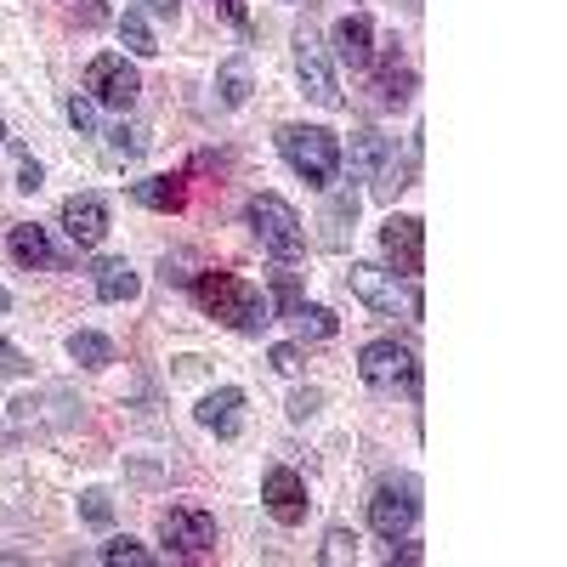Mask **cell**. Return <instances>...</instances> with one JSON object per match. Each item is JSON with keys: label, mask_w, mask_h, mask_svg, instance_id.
<instances>
[{"label": "cell", "mask_w": 567, "mask_h": 567, "mask_svg": "<svg viewBox=\"0 0 567 567\" xmlns=\"http://www.w3.org/2000/svg\"><path fill=\"white\" fill-rule=\"evenodd\" d=\"M194 301L216 323L239 329V336H261V329L272 323V301L256 290L250 278H239V272H199L194 278Z\"/></svg>", "instance_id": "6da1fadb"}, {"label": "cell", "mask_w": 567, "mask_h": 567, "mask_svg": "<svg viewBox=\"0 0 567 567\" xmlns=\"http://www.w3.org/2000/svg\"><path fill=\"white\" fill-rule=\"evenodd\" d=\"M278 154L307 187H329L341 176V142H336V131H323V125H284L278 131Z\"/></svg>", "instance_id": "7a4b0ae2"}, {"label": "cell", "mask_w": 567, "mask_h": 567, "mask_svg": "<svg viewBox=\"0 0 567 567\" xmlns=\"http://www.w3.org/2000/svg\"><path fill=\"white\" fill-rule=\"evenodd\" d=\"M347 290H352L369 312H381V318H420V312H425L420 284L403 278V272H386V267H363V261H352Z\"/></svg>", "instance_id": "3957f363"}, {"label": "cell", "mask_w": 567, "mask_h": 567, "mask_svg": "<svg viewBox=\"0 0 567 567\" xmlns=\"http://www.w3.org/2000/svg\"><path fill=\"white\" fill-rule=\"evenodd\" d=\"M245 221L256 227V239H261V250H267L272 261H296V256L307 250V227H301V216H296L290 199L256 194V199L245 205Z\"/></svg>", "instance_id": "277c9868"}, {"label": "cell", "mask_w": 567, "mask_h": 567, "mask_svg": "<svg viewBox=\"0 0 567 567\" xmlns=\"http://www.w3.org/2000/svg\"><path fill=\"white\" fill-rule=\"evenodd\" d=\"M420 516V483L414 477H386L369 499V528L381 539H403Z\"/></svg>", "instance_id": "5b68a950"}, {"label": "cell", "mask_w": 567, "mask_h": 567, "mask_svg": "<svg viewBox=\"0 0 567 567\" xmlns=\"http://www.w3.org/2000/svg\"><path fill=\"white\" fill-rule=\"evenodd\" d=\"M358 374L369 386H381V392H392V386L420 392V363H414V352L403 341H369L363 358H358Z\"/></svg>", "instance_id": "8992f818"}, {"label": "cell", "mask_w": 567, "mask_h": 567, "mask_svg": "<svg viewBox=\"0 0 567 567\" xmlns=\"http://www.w3.org/2000/svg\"><path fill=\"white\" fill-rule=\"evenodd\" d=\"M85 91H91V103H103V109H131L136 91H142V74L120 52H103L85 69Z\"/></svg>", "instance_id": "52a82bcc"}, {"label": "cell", "mask_w": 567, "mask_h": 567, "mask_svg": "<svg viewBox=\"0 0 567 567\" xmlns=\"http://www.w3.org/2000/svg\"><path fill=\"white\" fill-rule=\"evenodd\" d=\"M159 539L176 556H205V550H216V516L199 511V505H171L159 516Z\"/></svg>", "instance_id": "ba28073f"}, {"label": "cell", "mask_w": 567, "mask_h": 567, "mask_svg": "<svg viewBox=\"0 0 567 567\" xmlns=\"http://www.w3.org/2000/svg\"><path fill=\"white\" fill-rule=\"evenodd\" d=\"M296 74H301V91L318 103V109H341V85H336V69L323 58V40L312 29H296Z\"/></svg>", "instance_id": "9c48e42d"}, {"label": "cell", "mask_w": 567, "mask_h": 567, "mask_svg": "<svg viewBox=\"0 0 567 567\" xmlns=\"http://www.w3.org/2000/svg\"><path fill=\"white\" fill-rule=\"evenodd\" d=\"M261 499H267V511H272V523H284V528H301V523H307V483H301V471L267 465Z\"/></svg>", "instance_id": "30bf717a"}, {"label": "cell", "mask_w": 567, "mask_h": 567, "mask_svg": "<svg viewBox=\"0 0 567 567\" xmlns=\"http://www.w3.org/2000/svg\"><path fill=\"white\" fill-rule=\"evenodd\" d=\"M381 250H386V261H392L403 278H414L420 261H425V227H420V216H386Z\"/></svg>", "instance_id": "8fae6325"}, {"label": "cell", "mask_w": 567, "mask_h": 567, "mask_svg": "<svg viewBox=\"0 0 567 567\" xmlns=\"http://www.w3.org/2000/svg\"><path fill=\"white\" fill-rule=\"evenodd\" d=\"M63 233L80 250H97L103 233H109V199L103 194H74L63 199Z\"/></svg>", "instance_id": "7c38bea8"}, {"label": "cell", "mask_w": 567, "mask_h": 567, "mask_svg": "<svg viewBox=\"0 0 567 567\" xmlns=\"http://www.w3.org/2000/svg\"><path fill=\"white\" fill-rule=\"evenodd\" d=\"M329 45H336V63H341V69L363 74V69L374 63V23H369L363 12H347L336 29H329Z\"/></svg>", "instance_id": "4fadbf2b"}, {"label": "cell", "mask_w": 567, "mask_h": 567, "mask_svg": "<svg viewBox=\"0 0 567 567\" xmlns=\"http://www.w3.org/2000/svg\"><path fill=\"white\" fill-rule=\"evenodd\" d=\"M199 425L216 437H239L245 425V392L239 386H221V392H205L199 398Z\"/></svg>", "instance_id": "5bb4252c"}, {"label": "cell", "mask_w": 567, "mask_h": 567, "mask_svg": "<svg viewBox=\"0 0 567 567\" xmlns=\"http://www.w3.org/2000/svg\"><path fill=\"white\" fill-rule=\"evenodd\" d=\"M7 250H12V261L29 267V272H45V267L63 261V256L52 250V239H45V227H34V221H18V227L7 233Z\"/></svg>", "instance_id": "9a60e30c"}, {"label": "cell", "mask_w": 567, "mask_h": 567, "mask_svg": "<svg viewBox=\"0 0 567 567\" xmlns=\"http://www.w3.org/2000/svg\"><path fill=\"white\" fill-rule=\"evenodd\" d=\"M91 290H97L103 301H136L142 278H136V267L125 256H103L97 267H91Z\"/></svg>", "instance_id": "2e32d148"}, {"label": "cell", "mask_w": 567, "mask_h": 567, "mask_svg": "<svg viewBox=\"0 0 567 567\" xmlns=\"http://www.w3.org/2000/svg\"><path fill=\"white\" fill-rule=\"evenodd\" d=\"M131 199L142 205V210H182L187 205V176H142V182H131Z\"/></svg>", "instance_id": "e0dca14e"}, {"label": "cell", "mask_w": 567, "mask_h": 567, "mask_svg": "<svg viewBox=\"0 0 567 567\" xmlns=\"http://www.w3.org/2000/svg\"><path fill=\"white\" fill-rule=\"evenodd\" d=\"M69 358L80 369H109L114 363V341L97 336V329H74V336H69Z\"/></svg>", "instance_id": "ac0fdd59"}, {"label": "cell", "mask_w": 567, "mask_h": 567, "mask_svg": "<svg viewBox=\"0 0 567 567\" xmlns=\"http://www.w3.org/2000/svg\"><path fill=\"white\" fill-rule=\"evenodd\" d=\"M216 91H221V103H227V109H245V103H250V63H245V58L221 63Z\"/></svg>", "instance_id": "d6986e66"}, {"label": "cell", "mask_w": 567, "mask_h": 567, "mask_svg": "<svg viewBox=\"0 0 567 567\" xmlns=\"http://www.w3.org/2000/svg\"><path fill=\"white\" fill-rule=\"evenodd\" d=\"M358 216V194H341V199H329V210H323V250H347V221Z\"/></svg>", "instance_id": "ffe728a7"}, {"label": "cell", "mask_w": 567, "mask_h": 567, "mask_svg": "<svg viewBox=\"0 0 567 567\" xmlns=\"http://www.w3.org/2000/svg\"><path fill=\"white\" fill-rule=\"evenodd\" d=\"M290 318H296V329H301V341H336V329H341V318L329 312V307H307V301H301Z\"/></svg>", "instance_id": "44dd1931"}, {"label": "cell", "mask_w": 567, "mask_h": 567, "mask_svg": "<svg viewBox=\"0 0 567 567\" xmlns=\"http://www.w3.org/2000/svg\"><path fill=\"white\" fill-rule=\"evenodd\" d=\"M120 40L131 45L136 58H154V52H159V40H154L148 23H142V12H125V18H120Z\"/></svg>", "instance_id": "7402d4cb"}, {"label": "cell", "mask_w": 567, "mask_h": 567, "mask_svg": "<svg viewBox=\"0 0 567 567\" xmlns=\"http://www.w3.org/2000/svg\"><path fill=\"white\" fill-rule=\"evenodd\" d=\"M103 561L109 567H154V550L136 545V539H109L103 545Z\"/></svg>", "instance_id": "603a6c76"}, {"label": "cell", "mask_w": 567, "mask_h": 567, "mask_svg": "<svg viewBox=\"0 0 567 567\" xmlns=\"http://www.w3.org/2000/svg\"><path fill=\"white\" fill-rule=\"evenodd\" d=\"M409 69H398V45H392V52H386V69H381V91H386V103L392 109H403L409 103Z\"/></svg>", "instance_id": "cb8c5ba5"}, {"label": "cell", "mask_w": 567, "mask_h": 567, "mask_svg": "<svg viewBox=\"0 0 567 567\" xmlns=\"http://www.w3.org/2000/svg\"><path fill=\"white\" fill-rule=\"evenodd\" d=\"M352 159H358L363 176H369V171H381V165H386V142L374 136V131H358V136H352Z\"/></svg>", "instance_id": "d4e9b609"}, {"label": "cell", "mask_w": 567, "mask_h": 567, "mask_svg": "<svg viewBox=\"0 0 567 567\" xmlns=\"http://www.w3.org/2000/svg\"><path fill=\"white\" fill-rule=\"evenodd\" d=\"M358 556V534H347V528H329L323 534V561L329 567H341V561H352Z\"/></svg>", "instance_id": "484cf974"}, {"label": "cell", "mask_w": 567, "mask_h": 567, "mask_svg": "<svg viewBox=\"0 0 567 567\" xmlns=\"http://www.w3.org/2000/svg\"><path fill=\"white\" fill-rule=\"evenodd\" d=\"M80 516H85V523H97V528H109V523H114V505H109V494H103V488L80 494Z\"/></svg>", "instance_id": "4316f807"}, {"label": "cell", "mask_w": 567, "mask_h": 567, "mask_svg": "<svg viewBox=\"0 0 567 567\" xmlns=\"http://www.w3.org/2000/svg\"><path fill=\"white\" fill-rule=\"evenodd\" d=\"M272 296H278V312L290 318V312L301 307V284H296V272H278V284H272Z\"/></svg>", "instance_id": "83f0119b"}, {"label": "cell", "mask_w": 567, "mask_h": 567, "mask_svg": "<svg viewBox=\"0 0 567 567\" xmlns=\"http://www.w3.org/2000/svg\"><path fill=\"white\" fill-rule=\"evenodd\" d=\"M69 120H74V131H97V103H91V97H69Z\"/></svg>", "instance_id": "f1b7e54d"}, {"label": "cell", "mask_w": 567, "mask_h": 567, "mask_svg": "<svg viewBox=\"0 0 567 567\" xmlns=\"http://www.w3.org/2000/svg\"><path fill=\"white\" fill-rule=\"evenodd\" d=\"M109 142H114V154H142V148H148V142H142V131H131V125L109 131Z\"/></svg>", "instance_id": "f546056e"}, {"label": "cell", "mask_w": 567, "mask_h": 567, "mask_svg": "<svg viewBox=\"0 0 567 567\" xmlns=\"http://www.w3.org/2000/svg\"><path fill=\"white\" fill-rule=\"evenodd\" d=\"M267 363H272L278 374H296V369H301V347H272Z\"/></svg>", "instance_id": "4dcf8cb0"}, {"label": "cell", "mask_w": 567, "mask_h": 567, "mask_svg": "<svg viewBox=\"0 0 567 567\" xmlns=\"http://www.w3.org/2000/svg\"><path fill=\"white\" fill-rule=\"evenodd\" d=\"M210 7H216V12H221V18L233 23V29H245V23H250V12H245V0H210Z\"/></svg>", "instance_id": "1f68e13d"}, {"label": "cell", "mask_w": 567, "mask_h": 567, "mask_svg": "<svg viewBox=\"0 0 567 567\" xmlns=\"http://www.w3.org/2000/svg\"><path fill=\"white\" fill-rule=\"evenodd\" d=\"M318 403H323L318 392H296V398H290V420H312V414H318Z\"/></svg>", "instance_id": "d6a6232c"}, {"label": "cell", "mask_w": 567, "mask_h": 567, "mask_svg": "<svg viewBox=\"0 0 567 567\" xmlns=\"http://www.w3.org/2000/svg\"><path fill=\"white\" fill-rule=\"evenodd\" d=\"M0 369H7V374H29L23 352H18V347H7V341H0Z\"/></svg>", "instance_id": "836d02e7"}, {"label": "cell", "mask_w": 567, "mask_h": 567, "mask_svg": "<svg viewBox=\"0 0 567 567\" xmlns=\"http://www.w3.org/2000/svg\"><path fill=\"white\" fill-rule=\"evenodd\" d=\"M40 182H45V171H40L34 159H23V171H18V187H23V194H34Z\"/></svg>", "instance_id": "e575fe53"}, {"label": "cell", "mask_w": 567, "mask_h": 567, "mask_svg": "<svg viewBox=\"0 0 567 567\" xmlns=\"http://www.w3.org/2000/svg\"><path fill=\"white\" fill-rule=\"evenodd\" d=\"M142 12H154V18H176V0H142Z\"/></svg>", "instance_id": "d590c367"}, {"label": "cell", "mask_w": 567, "mask_h": 567, "mask_svg": "<svg viewBox=\"0 0 567 567\" xmlns=\"http://www.w3.org/2000/svg\"><path fill=\"white\" fill-rule=\"evenodd\" d=\"M386 556H392V561H409V567H414V561H420V550H414V545H403V550H398V545H392V550H386Z\"/></svg>", "instance_id": "8d00e7d4"}, {"label": "cell", "mask_w": 567, "mask_h": 567, "mask_svg": "<svg viewBox=\"0 0 567 567\" xmlns=\"http://www.w3.org/2000/svg\"><path fill=\"white\" fill-rule=\"evenodd\" d=\"M0 142H7V120H0Z\"/></svg>", "instance_id": "74e56055"}]
</instances>
